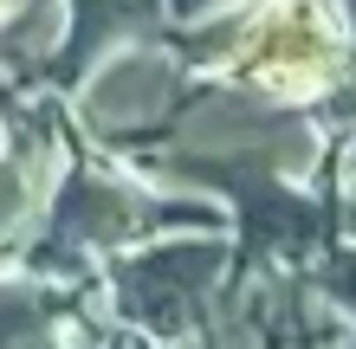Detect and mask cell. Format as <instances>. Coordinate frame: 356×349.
Masks as SVG:
<instances>
[{
	"mask_svg": "<svg viewBox=\"0 0 356 349\" xmlns=\"http://www.w3.org/2000/svg\"><path fill=\"white\" fill-rule=\"evenodd\" d=\"M181 220H195V227H214V207L207 201H156L143 188H123L111 175H91L78 169L65 188L52 201V233L46 246H33V265H72L78 253H97V246H123L149 227H181Z\"/></svg>",
	"mask_w": 356,
	"mask_h": 349,
	"instance_id": "cell-1",
	"label": "cell"
},
{
	"mask_svg": "<svg viewBox=\"0 0 356 349\" xmlns=\"http://www.w3.org/2000/svg\"><path fill=\"white\" fill-rule=\"evenodd\" d=\"M220 265H227L220 239L149 246L130 265H117V311L149 337H188V323L201 317V304L220 284Z\"/></svg>",
	"mask_w": 356,
	"mask_h": 349,
	"instance_id": "cell-2",
	"label": "cell"
},
{
	"mask_svg": "<svg viewBox=\"0 0 356 349\" xmlns=\"http://www.w3.org/2000/svg\"><path fill=\"white\" fill-rule=\"evenodd\" d=\"M227 65H234L240 78L272 85V91L305 97V91H324L330 78H337V33H330L318 0H285V7L253 13L240 26Z\"/></svg>",
	"mask_w": 356,
	"mask_h": 349,
	"instance_id": "cell-3",
	"label": "cell"
},
{
	"mask_svg": "<svg viewBox=\"0 0 356 349\" xmlns=\"http://www.w3.org/2000/svg\"><path fill=\"white\" fill-rule=\"evenodd\" d=\"M169 97H175V65L169 58L123 52V58H111V65L78 91V110H85V123L104 130V136H130L136 123H149V117L169 110Z\"/></svg>",
	"mask_w": 356,
	"mask_h": 349,
	"instance_id": "cell-4",
	"label": "cell"
},
{
	"mask_svg": "<svg viewBox=\"0 0 356 349\" xmlns=\"http://www.w3.org/2000/svg\"><path fill=\"white\" fill-rule=\"evenodd\" d=\"M162 26V0H72L65 13V52L52 58V78L72 85L111 39H143Z\"/></svg>",
	"mask_w": 356,
	"mask_h": 349,
	"instance_id": "cell-5",
	"label": "cell"
},
{
	"mask_svg": "<svg viewBox=\"0 0 356 349\" xmlns=\"http://www.w3.org/2000/svg\"><path fill=\"white\" fill-rule=\"evenodd\" d=\"M46 175H52V130L26 117V123H19V136H13V149L0 155V239H7L19 220L39 214Z\"/></svg>",
	"mask_w": 356,
	"mask_h": 349,
	"instance_id": "cell-6",
	"label": "cell"
},
{
	"mask_svg": "<svg viewBox=\"0 0 356 349\" xmlns=\"http://www.w3.org/2000/svg\"><path fill=\"white\" fill-rule=\"evenodd\" d=\"M65 33V7L58 0H33L26 13H7L0 19V65L7 71H39V58L58 46Z\"/></svg>",
	"mask_w": 356,
	"mask_h": 349,
	"instance_id": "cell-7",
	"label": "cell"
},
{
	"mask_svg": "<svg viewBox=\"0 0 356 349\" xmlns=\"http://www.w3.org/2000/svg\"><path fill=\"white\" fill-rule=\"evenodd\" d=\"M65 298L39 284H0V349H52V317Z\"/></svg>",
	"mask_w": 356,
	"mask_h": 349,
	"instance_id": "cell-8",
	"label": "cell"
},
{
	"mask_svg": "<svg viewBox=\"0 0 356 349\" xmlns=\"http://www.w3.org/2000/svg\"><path fill=\"white\" fill-rule=\"evenodd\" d=\"M324 284H330V291H337L350 311H356V259H337V265L324 272Z\"/></svg>",
	"mask_w": 356,
	"mask_h": 349,
	"instance_id": "cell-9",
	"label": "cell"
},
{
	"mask_svg": "<svg viewBox=\"0 0 356 349\" xmlns=\"http://www.w3.org/2000/svg\"><path fill=\"white\" fill-rule=\"evenodd\" d=\"M201 7H214V0H175V13H201Z\"/></svg>",
	"mask_w": 356,
	"mask_h": 349,
	"instance_id": "cell-10",
	"label": "cell"
},
{
	"mask_svg": "<svg viewBox=\"0 0 356 349\" xmlns=\"http://www.w3.org/2000/svg\"><path fill=\"white\" fill-rule=\"evenodd\" d=\"M111 349H149V343H143V337H117Z\"/></svg>",
	"mask_w": 356,
	"mask_h": 349,
	"instance_id": "cell-11",
	"label": "cell"
},
{
	"mask_svg": "<svg viewBox=\"0 0 356 349\" xmlns=\"http://www.w3.org/2000/svg\"><path fill=\"white\" fill-rule=\"evenodd\" d=\"M7 13H13V0H0V19H7Z\"/></svg>",
	"mask_w": 356,
	"mask_h": 349,
	"instance_id": "cell-12",
	"label": "cell"
}]
</instances>
